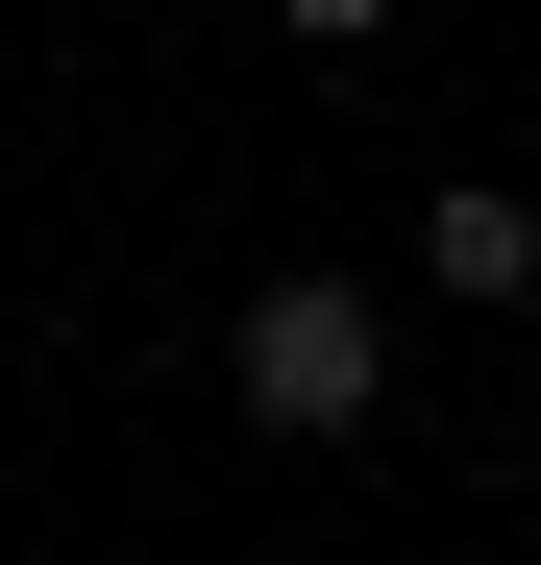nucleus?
Returning a JSON list of instances; mask_svg holds the SVG:
<instances>
[{"mask_svg":"<svg viewBox=\"0 0 541 565\" xmlns=\"http://www.w3.org/2000/svg\"><path fill=\"white\" fill-rule=\"evenodd\" d=\"M222 394H246L270 443H344V418L394 394V320L344 296V270H270V296H246V344H222Z\"/></svg>","mask_w":541,"mask_h":565,"instance_id":"obj_1","label":"nucleus"},{"mask_svg":"<svg viewBox=\"0 0 541 565\" xmlns=\"http://www.w3.org/2000/svg\"><path fill=\"white\" fill-rule=\"evenodd\" d=\"M418 270H443V296H541V198H443Z\"/></svg>","mask_w":541,"mask_h":565,"instance_id":"obj_2","label":"nucleus"},{"mask_svg":"<svg viewBox=\"0 0 541 565\" xmlns=\"http://www.w3.org/2000/svg\"><path fill=\"white\" fill-rule=\"evenodd\" d=\"M270 25H296V50H370V25H394V0H270Z\"/></svg>","mask_w":541,"mask_h":565,"instance_id":"obj_3","label":"nucleus"}]
</instances>
